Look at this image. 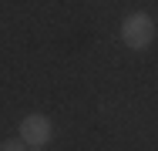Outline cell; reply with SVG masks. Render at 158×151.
I'll list each match as a JSON object with an SVG mask.
<instances>
[{
  "instance_id": "277c9868",
  "label": "cell",
  "mask_w": 158,
  "mask_h": 151,
  "mask_svg": "<svg viewBox=\"0 0 158 151\" xmlns=\"http://www.w3.org/2000/svg\"><path fill=\"white\" fill-rule=\"evenodd\" d=\"M34 151H44V148H34Z\"/></svg>"
},
{
  "instance_id": "6da1fadb",
  "label": "cell",
  "mask_w": 158,
  "mask_h": 151,
  "mask_svg": "<svg viewBox=\"0 0 158 151\" xmlns=\"http://www.w3.org/2000/svg\"><path fill=\"white\" fill-rule=\"evenodd\" d=\"M155 20L145 14V10H135V14H128L125 20H121V40H125V47L131 51H145V47H152L155 44Z\"/></svg>"
},
{
  "instance_id": "7a4b0ae2",
  "label": "cell",
  "mask_w": 158,
  "mask_h": 151,
  "mask_svg": "<svg viewBox=\"0 0 158 151\" xmlns=\"http://www.w3.org/2000/svg\"><path fill=\"white\" fill-rule=\"evenodd\" d=\"M20 138L31 148H44L54 138V121L47 118V114H40V111H34V114H27V118L20 121Z\"/></svg>"
},
{
  "instance_id": "3957f363",
  "label": "cell",
  "mask_w": 158,
  "mask_h": 151,
  "mask_svg": "<svg viewBox=\"0 0 158 151\" xmlns=\"http://www.w3.org/2000/svg\"><path fill=\"white\" fill-rule=\"evenodd\" d=\"M0 151H27V141L24 138H7V141H0Z\"/></svg>"
}]
</instances>
